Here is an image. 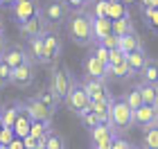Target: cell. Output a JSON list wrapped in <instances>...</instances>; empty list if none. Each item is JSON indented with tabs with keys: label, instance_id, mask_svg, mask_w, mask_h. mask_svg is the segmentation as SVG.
I'll return each instance as SVG.
<instances>
[{
	"label": "cell",
	"instance_id": "obj_1",
	"mask_svg": "<svg viewBox=\"0 0 158 149\" xmlns=\"http://www.w3.org/2000/svg\"><path fill=\"white\" fill-rule=\"evenodd\" d=\"M93 14L90 11H73L66 23L68 36L77 45H93L95 43V34H93Z\"/></svg>",
	"mask_w": 158,
	"mask_h": 149
},
{
	"label": "cell",
	"instance_id": "obj_2",
	"mask_svg": "<svg viewBox=\"0 0 158 149\" xmlns=\"http://www.w3.org/2000/svg\"><path fill=\"white\" fill-rule=\"evenodd\" d=\"M66 104L70 106V111H73L77 118L84 115L86 111H90L93 99H90V95L84 90L81 81H77V79L73 81V88H70V93H68V97H66Z\"/></svg>",
	"mask_w": 158,
	"mask_h": 149
},
{
	"label": "cell",
	"instance_id": "obj_3",
	"mask_svg": "<svg viewBox=\"0 0 158 149\" xmlns=\"http://www.w3.org/2000/svg\"><path fill=\"white\" fill-rule=\"evenodd\" d=\"M73 81H75V77L70 75V70L66 66H56L52 70V77H50V88L56 93V97H59L61 102H66L70 88H73Z\"/></svg>",
	"mask_w": 158,
	"mask_h": 149
},
{
	"label": "cell",
	"instance_id": "obj_4",
	"mask_svg": "<svg viewBox=\"0 0 158 149\" xmlns=\"http://www.w3.org/2000/svg\"><path fill=\"white\" fill-rule=\"evenodd\" d=\"M111 124L115 131H124L129 126H133V109L127 104V99H115L111 111Z\"/></svg>",
	"mask_w": 158,
	"mask_h": 149
},
{
	"label": "cell",
	"instance_id": "obj_5",
	"mask_svg": "<svg viewBox=\"0 0 158 149\" xmlns=\"http://www.w3.org/2000/svg\"><path fill=\"white\" fill-rule=\"evenodd\" d=\"M41 14H43V18H45L52 27H56L61 23H68L70 7L63 2V0H50V2H45L41 7Z\"/></svg>",
	"mask_w": 158,
	"mask_h": 149
},
{
	"label": "cell",
	"instance_id": "obj_6",
	"mask_svg": "<svg viewBox=\"0 0 158 149\" xmlns=\"http://www.w3.org/2000/svg\"><path fill=\"white\" fill-rule=\"evenodd\" d=\"M48 30H52V25L48 23L45 18H43V14H41V9H39V14L36 16H32L30 20H25L23 25H18V32H20V36L23 39H39V36H43Z\"/></svg>",
	"mask_w": 158,
	"mask_h": 149
},
{
	"label": "cell",
	"instance_id": "obj_7",
	"mask_svg": "<svg viewBox=\"0 0 158 149\" xmlns=\"http://www.w3.org/2000/svg\"><path fill=\"white\" fill-rule=\"evenodd\" d=\"M81 68H84V75H86V77H95V79H106V81L111 79V75H109V63L99 61L97 56H95V54H90V52L84 56Z\"/></svg>",
	"mask_w": 158,
	"mask_h": 149
},
{
	"label": "cell",
	"instance_id": "obj_8",
	"mask_svg": "<svg viewBox=\"0 0 158 149\" xmlns=\"http://www.w3.org/2000/svg\"><path fill=\"white\" fill-rule=\"evenodd\" d=\"M81 86H84L86 93L90 95V99H106V97H111L106 79H95V77H86V75H84Z\"/></svg>",
	"mask_w": 158,
	"mask_h": 149
},
{
	"label": "cell",
	"instance_id": "obj_9",
	"mask_svg": "<svg viewBox=\"0 0 158 149\" xmlns=\"http://www.w3.org/2000/svg\"><path fill=\"white\" fill-rule=\"evenodd\" d=\"M133 124L142 126V129L158 124V109H156V104H142L138 111H133Z\"/></svg>",
	"mask_w": 158,
	"mask_h": 149
},
{
	"label": "cell",
	"instance_id": "obj_10",
	"mask_svg": "<svg viewBox=\"0 0 158 149\" xmlns=\"http://www.w3.org/2000/svg\"><path fill=\"white\" fill-rule=\"evenodd\" d=\"M34 66H36V63L25 61L23 66L14 68L11 86H16V88H27V86H32V84H34Z\"/></svg>",
	"mask_w": 158,
	"mask_h": 149
},
{
	"label": "cell",
	"instance_id": "obj_11",
	"mask_svg": "<svg viewBox=\"0 0 158 149\" xmlns=\"http://www.w3.org/2000/svg\"><path fill=\"white\" fill-rule=\"evenodd\" d=\"M27 56H30L32 63L36 66H50V59H48V52H45V43H43V36L39 39H30L27 41Z\"/></svg>",
	"mask_w": 158,
	"mask_h": 149
},
{
	"label": "cell",
	"instance_id": "obj_12",
	"mask_svg": "<svg viewBox=\"0 0 158 149\" xmlns=\"http://www.w3.org/2000/svg\"><path fill=\"white\" fill-rule=\"evenodd\" d=\"M43 43H45V52H48L50 63H54V61L61 56V50H63L61 36L54 32V27H52V30H48L45 34H43Z\"/></svg>",
	"mask_w": 158,
	"mask_h": 149
},
{
	"label": "cell",
	"instance_id": "obj_13",
	"mask_svg": "<svg viewBox=\"0 0 158 149\" xmlns=\"http://www.w3.org/2000/svg\"><path fill=\"white\" fill-rule=\"evenodd\" d=\"M11 14H14V18H16V23L23 25L25 20H30L32 16L39 14V7L34 5V0H18V2L11 7Z\"/></svg>",
	"mask_w": 158,
	"mask_h": 149
},
{
	"label": "cell",
	"instance_id": "obj_14",
	"mask_svg": "<svg viewBox=\"0 0 158 149\" xmlns=\"http://www.w3.org/2000/svg\"><path fill=\"white\" fill-rule=\"evenodd\" d=\"M2 59L9 63L11 68H18V66H23L25 61H30V56H27V50L25 48H20L18 43H9V45H5Z\"/></svg>",
	"mask_w": 158,
	"mask_h": 149
},
{
	"label": "cell",
	"instance_id": "obj_15",
	"mask_svg": "<svg viewBox=\"0 0 158 149\" xmlns=\"http://www.w3.org/2000/svg\"><path fill=\"white\" fill-rule=\"evenodd\" d=\"M25 104H27V109H30V115H32L34 120H52V115H54V111H52V109H48V106L43 104L36 95L30 97Z\"/></svg>",
	"mask_w": 158,
	"mask_h": 149
},
{
	"label": "cell",
	"instance_id": "obj_16",
	"mask_svg": "<svg viewBox=\"0 0 158 149\" xmlns=\"http://www.w3.org/2000/svg\"><path fill=\"white\" fill-rule=\"evenodd\" d=\"M93 34H95V41H104L109 34H113V20L109 16L93 18Z\"/></svg>",
	"mask_w": 158,
	"mask_h": 149
},
{
	"label": "cell",
	"instance_id": "obj_17",
	"mask_svg": "<svg viewBox=\"0 0 158 149\" xmlns=\"http://www.w3.org/2000/svg\"><path fill=\"white\" fill-rule=\"evenodd\" d=\"M113 102L115 99L113 97H106V99H93V104H90V109L99 115V120L102 122H109L111 124V111H113Z\"/></svg>",
	"mask_w": 158,
	"mask_h": 149
},
{
	"label": "cell",
	"instance_id": "obj_18",
	"mask_svg": "<svg viewBox=\"0 0 158 149\" xmlns=\"http://www.w3.org/2000/svg\"><path fill=\"white\" fill-rule=\"evenodd\" d=\"M140 81H145V84H154V86H158V61H156V59H152V56L147 59L145 68L140 70Z\"/></svg>",
	"mask_w": 158,
	"mask_h": 149
},
{
	"label": "cell",
	"instance_id": "obj_19",
	"mask_svg": "<svg viewBox=\"0 0 158 149\" xmlns=\"http://www.w3.org/2000/svg\"><path fill=\"white\" fill-rule=\"evenodd\" d=\"M147 59H149V56L145 54V50H142V48H140V50H133V52L127 54V61H129V66H131L133 75H140V70L145 68Z\"/></svg>",
	"mask_w": 158,
	"mask_h": 149
},
{
	"label": "cell",
	"instance_id": "obj_20",
	"mask_svg": "<svg viewBox=\"0 0 158 149\" xmlns=\"http://www.w3.org/2000/svg\"><path fill=\"white\" fill-rule=\"evenodd\" d=\"M109 75L113 77V79H131L133 70H131V66H129V61H122V63L109 66Z\"/></svg>",
	"mask_w": 158,
	"mask_h": 149
},
{
	"label": "cell",
	"instance_id": "obj_21",
	"mask_svg": "<svg viewBox=\"0 0 158 149\" xmlns=\"http://www.w3.org/2000/svg\"><path fill=\"white\" fill-rule=\"evenodd\" d=\"M0 118H2V124L5 126H14V122H16V118H18V106H16V102H9V104L0 106Z\"/></svg>",
	"mask_w": 158,
	"mask_h": 149
},
{
	"label": "cell",
	"instance_id": "obj_22",
	"mask_svg": "<svg viewBox=\"0 0 158 149\" xmlns=\"http://www.w3.org/2000/svg\"><path fill=\"white\" fill-rule=\"evenodd\" d=\"M36 97H39L41 102L48 106V109H52L54 113H56V109H59V104H61V99L56 97V93H54L52 88H43V90H39Z\"/></svg>",
	"mask_w": 158,
	"mask_h": 149
},
{
	"label": "cell",
	"instance_id": "obj_23",
	"mask_svg": "<svg viewBox=\"0 0 158 149\" xmlns=\"http://www.w3.org/2000/svg\"><path fill=\"white\" fill-rule=\"evenodd\" d=\"M124 16H129L127 2H122V0H109V18L111 20H120Z\"/></svg>",
	"mask_w": 158,
	"mask_h": 149
},
{
	"label": "cell",
	"instance_id": "obj_24",
	"mask_svg": "<svg viewBox=\"0 0 158 149\" xmlns=\"http://www.w3.org/2000/svg\"><path fill=\"white\" fill-rule=\"evenodd\" d=\"M142 149H158V124L145 129V133H142Z\"/></svg>",
	"mask_w": 158,
	"mask_h": 149
},
{
	"label": "cell",
	"instance_id": "obj_25",
	"mask_svg": "<svg viewBox=\"0 0 158 149\" xmlns=\"http://www.w3.org/2000/svg\"><path fill=\"white\" fill-rule=\"evenodd\" d=\"M120 48L124 50L127 54H129V52H133V50H140V48H142V43H140V36H138L135 32L127 34V36H120Z\"/></svg>",
	"mask_w": 158,
	"mask_h": 149
},
{
	"label": "cell",
	"instance_id": "obj_26",
	"mask_svg": "<svg viewBox=\"0 0 158 149\" xmlns=\"http://www.w3.org/2000/svg\"><path fill=\"white\" fill-rule=\"evenodd\" d=\"M138 88H140V93H142V99H145V104H158V86L140 81V84H138Z\"/></svg>",
	"mask_w": 158,
	"mask_h": 149
},
{
	"label": "cell",
	"instance_id": "obj_27",
	"mask_svg": "<svg viewBox=\"0 0 158 149\" xmlns=\"http://www.w3.org/2000/svg\"><path fill=\"white\" fill-rule=\"evenodd\" d=\"M131 32H135L133 30V23H131V16L113 20V34H118V36H127V34H131Z\"/></svg>",
	"mask_w": 158,
	"mask_h": 149
},
{
	"label": "cell",
	"instance_id": "obj_28",
	"mask_svg": "<svg viewBox=\"0 0 158 149\" xmlns=\"http://www.w3.org/2000/svg\"><path fill=\"white\" fill-rule=\"evenodd\" d=\"M50 131H52V120H34V122H32V133H30V136H34V138H43V136H48Z\"/></svg>",
	"mask_w": 158,
	"mask_h": 149
},
{
	"label": "cell",
	"instance_id": "obj_29",
	"mask_svg": "<svg viewBox=\"0 0 158 149\" xmlns=\"http://www.w3.org/2000/svg\"><path fill=\"white\" fill-rule=\"evenodd\" d=\"M140 11H142V16H145L147 27L158 34V9H156V7H142Z\"/></svg>",
	"mask_w": 158,
	"mask_h": 149
},
{
	"label": "cell",
	"instance_id": "obj_30",
	"mask_svg": "<svg viewBox=\"0 0 158 149\" xmlns=\"http://www.w3.org/2000/svg\"><path fill=\"white\" fill-rule=\"evenodd\" d=\"M124 99H127V104H129V106H131V109H133V111H138V109H140V106H142V104H145V99H142V93H140V88H138V86H135V88H131V90H129V93L124 95Z\"/></svg>",
	"mask_w": 158,
	"mask_h": 149
},
{
	"label": "cell",
	"instance_id": "obj_31",
	"mask_svg": "<svg viewBox=\"0 0 158 149\" xmlns=\"http://www.w3.org/2000/svg\"><path fill=\"white\" fill-rule=\"evenodd\" d=\"M79 120H81V124L86 126V129H95V126L97 124H102V120H99V115H97V113L95 111H86L84 113V115H79Z\"/></svg>",
	"mask_w": 158,
	"mask_h": 149
},
{
	"label": "cell",
	"instance_id": "obj_32",
	"mask_svg": "<svg viewBox=\"0 0 158 149\" xmlns=\"http://www.w3.org/2000/svg\"><path fill=\"white\" fill-rule=\"evenodd\" d=\"M90 54H95L97 59H99V61H104V63H109V59H111V50H109V48H104L102 43H97V41L90 45Z\"/></svg>",
	"mask_w": 158,
	"mask_h": 149
},
{
	"label": "cell",
	"instance_id": "obj_33",
	"mask_svg": "<svg viewBox=\"0 0 158 149\" xmlns=\"http://www.w3.org/2000/svg\"><path fill=\"white\" fill-rule=\"evenodd\" d=\"M45 149H66V140H63V136L50 131L48 133V145H45Z\"/></svg>",
	"mask_w": 158,
	"mask_h": 149
},
{
	"label": "cell",
	"instance_id": "obj_34",
	"mask_svg": "<svg viewBox=\"0 0 158 149\" xmlns=\"http://www.w3.org/2000/svg\"><path fill=\"white\" fill-rule=\"evenodd\" d=\"M93 16L95 18H102V16H109V0H93Z\"/></svg>",
	"mask_w": 158,
	"mask_h": 149
},
{
	"label": "cell",
	"instance_id": "obj_35",
	"mask_svg": "<svg viewBox=\"0 0 158 149\" xmlns=\"http://www.w3.org/2000/svg\"><path fill=\"white\" fill-rule=\"evenodd\" d=\"M16 138L18 136H16V131H14V126H5V129L0 131V145L2 147H9Z\"/></svg>",
	"mask_w": 158,
	"mask_h": 149
},
{
	"label": "cell",
	"instance_id": "obj_36",
	"mask_svg": "<svg viewBox=\"0 0 158 149\" xmlns=\"http://www.w3.org/2000/svg\"><path fill=\"white\" fill-rule=\"evenodd\" d=\"M11 75H14V68L5 59H0V79H2L5 84H11Z\"/></svg>",
	"mask_w": 158,
	"mask_h": 149
},
{
	"label": "cell",
	"instance_id": "obj_37",
	"mask_svg": "<svg viewBox=\"0 0 158 149\" xmlns=\"http://www.w3.org/2000/svg\"><path fill=\"white\" fill-rule=\"evenodd\" d=\"M68 7H70V11H86V7H88L93 0H63Z\"/></svg>",
	"mask_w": 158,
	"mask_h": 149
},
{
	"label": "cell",
	"instance_id": "obj_38",
	"mask_svg": "<svg viewBox=\"0 0 158 149\" xmlns=\"http://www.w3.org/2000/svg\"><path fill=\"white\" fill-rule=\"evenodd\" d=\"M122 61H127V52L122 48H115V50H111V59H109V66H113V63H122Z\"/></svg>",
	"mask_w": 158,
	"mask_h": 149
},
{
	"label": "cell",
	"instance_id": "obj_39",
	"mask_svg": "<svg viewBox=\"0 0 158 149\" xmlns=\"http://www.w3.org/2000/svg\"><path fill=\"white\" fill-rule=\"evenodd\" d=\"M97 43H102L104 48H109V50H115V48H120V36H118V34H109L104 41H97Z\"/></svg>",
	"mask_w": 158,
	"mask_h": 149
},
{
	"label": "cell",
	"instance_id": "obj_40",
	"mask_svg": "<svg viewBox=\"0 0 158 149\" xmlns=\"http://www.w3.org/2000/svg\"><path fill=\"white\" fill-rule=\"evenodd\" d=\"M113 149H131V145L127 143V138L115 136V140H113Z\"/></svg>",
	"mask_w": 158,
	"mask_h": 149
},
{
	"label": "cell",
	"instance_id": "obj_41",
	"mask_svg": "<svg viewBox=\"0 0 158 149\" xmlns=\"http://www.w3.org/2000/svg\"><path fill=\"white\" fill-rule=\"evenodd\" d=\"M23 143H25V149H39V138H34V136L23 138Z\"/></svg>",
	"mask_w": 158,
	"mask_h": 149
},
{
	"label": "cell",
	"instance_id": "obj_42",
	"mask_svg": "<svg viewBox=\"0 0 158 149\" xmlns=\"http://www.w3.org/2000/svg\"><path fill=\"white\" fill-rule=\"evenodd\" d=\"M9 149H25V143H23V138H16L14 143L9 145Z\"/></svg>",
	"mask_w": 158,
	"mask_h": 149
},
{
	"label": "cell",
	"instance_id": "obj_43",
	"mask_svg": "<svg viewBox=\"0 0 158 149\" xmlns=\"http://www.w3.org/2000/svg\"><path fill=\"white\" fill-rule=\"evenodd\" d=\"M138 2H140V9H142V7H154L156 0H138Z\"/></svg>",
	"mask_w": 158,
	"mask_h": 149
},
{
	"label": "cell",
	"instance_id": "obj_44",
	"mask_svg": "<svg viewBox=\"0 0 158 149\" xmlns=\"http://www.w3.org/2000/svg\"><path fill=\"white\" fill-rule=\"evenodd\" d=\"M5 45H7V43H5V39H2V36H0V59H2V52H5Z\"/></svg>",
	"mask_w": 158,
	"mask_h": 149
},
{
	"label": "cell",
	"instance_id": "obj_45",
	"mask_svg": "<svg viewBox=\"0 0 158 149\" xmlns=\"http://www.w3.org/2000/svg\"><path fill=\"white\" fill-rule=\"evenodd\" d=\"M16 2H18V0H2V5H9V7H14Z\"/></svg>",
	"mask_w": 158,
	"mask_h": 149
},
{
	"label": "cell",
	"instance_id": "obj_46",
	"mask_svg": "<svg viewBox=\"0 0 158 149\" xmlns=\"http://www.w3.org/2000/svg\"><path fill=\"white\" fill-rule=\"evenodd\" d=\"M5 34V23H2V18H0V36Z\"/></svg>",
	"mask_w": 158,
	"mask_h": 149
},
{
	"label": "cell",
	"instance_id": "obj_47",
	"mask_svg": "<svg viewBox=\"0 0 158 149\" xmlns=\"http://www.w3.org/2000/svg\"><path fill=\"white\" fill-rule=\"evenodd\" d=\"M5 129V124H2V118H0V131H2Z\"/></svg>",
	"mask_w": 158,
	"mask_h": 149
},
{
	"label": "cell",
	"instance_id": "obj_48",
	"mask_svg": "<svg viewBox=\"0 0 158 149\" xmlns=\"http://www.w3.org/2000/svg\"><path fill=\"white\" fill-rule=\"evenodd\" d=\"M122 2H127V5H129V2H133V0H122Z\"/></svg>",
	"mask_w": 158,
	"mask_h": 149
},
{
	"label": "cell",
	"instance_id": "obj_49",
	"mask_svg": "<svg viewBox=\"0 0 158 149\" xmlns=\"http://www.w3.org/2000/svg\"><path fill=\"white\" fill-rule=\"evenodd\" d=\"M2 86H5V81H2V79H0V88H2Z\"/></svg>",
	"mask_w": 158,
	"mask_h": 149
},
{
	"label": "cell",
	"instance_id": "obj_50",
	"mask_svg": "<svg viewBox=\"0 0 158 149\" xmlns=\"http://www.w3.org/2000/svg\"><path fill=\"white\" fill-rule=\"evenodd\" d=\"M154 7H156V9H158V0H156V2H154Z\"/></svg>",
	"mask_w": 158,
	"mask_h": 149
},
{
	"label": "cell",
	"instance_id": "obj_51",
	"mask_svg": "<svg viewBox=\"0 0 158 149\" xmlns=\"http://www.w3.org/2000/svg\"><path fill=\"white\" fill-rule=\"evenodd\" d=\"M0 149H9V147H2V145H0Z\"/></svg>",
	"mask_w": 158,
	"mask_h": 149
},
{
	"label": "cell",
	"instance_id": "obj_52",
	"mask_svg": "<svg viewBox=\"0 0 158 149\" xmlns=\"http://www.w3.org/2000/svg\"><path fill=\"white\" fill-rule=\"evenodd\" d=\"M0 5H2V0H0Z\"/></svg>",
	"mask_w": 158,
	"mask_h": 149
},
{
	"label": "cell",
	"instance_id": "obj_53",
	"mask_svg": "<svg viewBox=\"0 0 158 149\" xmlns=\"http://www.w3.org/2000/svg\"><path fill=\"white\" fill-rule=\"evenodd\" d=\"M156 109H158V104H156Z\"/></svg>",
	"mask_w": 158,
	"mask_h": 149
},
{
	"label": "cell",
	"instance_id": "obj_54",
	"mask_svg": "<svg viewBox=\"0 0 158 149\" xmlns=\"http://www.w3.org/2000/svg\"><path fill=\"white\" fill-rule=\"evenodd\" d=\"M131 149H133V147H131Z\"/></svg>",
	"mask_w": 158,
	"mask_h": 149
}]
</instances>
